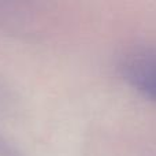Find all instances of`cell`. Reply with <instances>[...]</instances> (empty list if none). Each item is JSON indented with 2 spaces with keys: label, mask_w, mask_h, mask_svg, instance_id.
Here are the masks:
<instances>
[{
  "label": "cell",
  "mask_w": 156,
  "mask_h": 156,
  "mask_svg": "<svg viewBox=\"0 0 156 156\" xmlns=\"http://www.w3.org/2000/svg\"><path fill=\"white\" fill-rule=\"evenodd\" d=\"M123 78L138 93L156 101V48L144 47L130 51L121 63Z\"/></svg>",
  "instance_id": "6da1fadb"
}]
</instances>
